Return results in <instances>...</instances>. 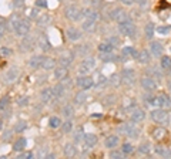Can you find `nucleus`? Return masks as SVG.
<instances>
[{
  "label": "nucleus",
  "instance_id": "obj_28",
  "mask_svg": "<svg viewBox=\"0 0 171 159\" xmlns=\"http://www.w3.org/2000/svg\"><path fill=\"white\" fill-rule=\"evenodd\" d=\"M50 16L49 14H40L39 17H37V24L39 26H47L49 23H50Z\"/></svg>",
  "mask_w": 171,
  "mask_h": 159
},
{
  "label": "nucleus",
  "instance_id": "obj_19",
  "mask_svg": "<svg viewBox=\"0 0 171 159\" xmlns=\"http://www.w3.org/2000/svg\"><path fill=\"white\" fill-rule=\"evenodd\" d=\"M154 153L158 155V156H163V158H170L171 156V151L165 146H157L154 149Z\"/></svg>",
  "mask_w": 171,
  "mask_h": 159
},
{
  "label": "nucleus",
  "instance_id": "obj_29",
  "mask_svg": "<svg viewBox=\"0 0 171 159\" xmlns=\"http://www.w3.org/2000/svg\"><path fill=\"white\" fill-rule=\"evenodd\" d=\"M83 16H84V19L97 20V13L93 10V9H84V10H83Z\"/></svg>",
  "mask_w": 171,
  "mask_h": 159
},
{
  "label": "nucleus",
  "instance_id": "obj_14",
  "mask_svg": "<svg viewBox=\"0 0 171 159\" xmlns=\"http://www.w3.org/2000/svg\"><path fill=\"white\" fill-rule=\"evenodd\" d=\"M131 121H134V122H141L144 118H146V112L143 111V109H140V108H134L133 111H131Z\"/></svg>",
  "mask_w": 171,
  "mask_h": 159
},
{
  "label": "nucleus",
  "instance_id": "obj_17",
  "mask_svg": "<svg viewBox=\"0 0 171 159\" xmlns=\"http://www.w3.org/2000/svg\"><path fill=\"white\" fill-rule=\"evenodd\" d=\"M123 81L124 83H127V84H133L134 83V78H136V74H134V71L133 70H124L123 71Z\"/></svg>",
  "mask_w": 171,
  "mask_h": 159
},
{
  "label": "nucleus",
  "instance_id": "obj_47",
  "mask_svg": "<svg viewBox=\"0 0 171 159\" xmlns=\"http://www.w3.org/2000/svg\"><path fill=\"white\" fill-rule=\"evenodd\" d=\"M36 6H39V7H47V1L46 0H37L36 1Z\"/></svg>",
  "mask_w": 171,
  "mask_h": 159
},
{
  "label": "nucleus",
  "instance_id": "obj_43",
  "mask_svg": "<svg viewBox=\"0 0 171 159\" xmlns=\"http://www.w3.org/2000/svg\"><path fill=\"white\" fill-rule=\"evenodd\" d=\"M7 105H9V98H7V97H6V98H1V99H0V111H3Z\"/></svg>",
  "mask_w": 171,
  "mask_h": 159
},
{
  "label": "nucleus",
  "instance_id": "obj_12",
  "mask_svg": "<svg viewBox=\"0 0 171 159\" xmlns=\"http://www.w3.org/2000/svg\"><path fill=\"white\" fill-rule=\"evenodd\" d=\"M164 51V47H163V44L158 41H153L150 44V53L151 55H154V57H160L161 54Z\"/></svg>",
  "mask_w": 171,
  "mask_h": 159
},
{
  "label": "nucleus",
  "instance_id": "obj_24",
  "mask_svg": "<svg viewBox=\"0 0 171 159\" xmlns=\"http://www.w3.org/2000/svg\"><path fill=\"white\" fill-rule=\"evenodd\" d=\"M137 60H138L141 64H148L150 60H151V55L148 54V51L143 50L141 53H138V55H137Z\"/></svg>",
  "mask_w": 171,
  "mask_h": 159
},
{
  "label": "nucleus",
  "instance_id": "obj_13",
  "mask_svg": "<svg viewBox=\"0 0 171 159\" xmlns=\"http://www.w3.org/2000/svg\"><path fill=\"white\" fill-rule=\"evenodd\" d=\"M69 74V70L66 65H60V67H56L54 68V78L56 80H64Z\"/></svg>",
  "mask_w": 171,
  "mask_h": 159
},
{
  "label": "nucleus",
  "instance_id": "obj_38",
  "mask_svg": "<svg viewBox=\"0 0 171 159\" xmlns=\"http://www.w3.org/2000/svg\"><path fill=\"white\" fill-rule=\"evenodd\" d=\"M71 128H73V122L71 121H67V122H64L63 125H61V131H63L64 134H67V132L71 131Z\"/></svg>",
  "mask_w": 171,
  "mask_h": 159
},
{
  "label": "nucleus",
  "instance_id": "obj_52",
  "mask_svg": "<svg viewBox=\"0 0 171 159\" xmlns=\"http://www.w3.org/2000/svg\"><path fill=\"white\" fill-rule=\"evenodd\" d=\"M81 135H84V134H83L81 131H78V132H77V135H76V139H77V141H80V139H81Z\"/></svg>",
  "mask_w": 171,
  "mask_h": 159
},
{
  "label": "nucleus",
  "instance_id": "obj_46",
  "mask_svg": "<svg viewBox=\"0 0 171 159\" xmlns=\"http://www.w3.org/2000/svg\"><path fill=\"white\" fill-rule=\"evenodd\" d=\"M6 33V26H4V23L3 21H0V39L3 37V34Z\"/></svg>",
  "mask_w": 171,
  "mask_h": 159
},
{
  "label": "nucleus",
  "instance_id": "obj_2",
  "mask_svg": "<svg viewBox=\"0 0 171 159\" xmlns=\"http://www.w3.org/2000/svg\"><path fill=\"white\" fill-rule=\"evenodd\" d=\"M151 118L157 122V124H168L170 122V114L167 112V109H153Z\"/></svg>",
  "mask_w": 171,
  "mask_h": 159
},
{
  "label": "nucleus",
  "instance_id": "obj_51",
  "mask_svg": "<svg viewBox=\"0 0 171 159\" xmlns=\"http://www.w3.org/2000/svg\"><path fill=\"white\" fill-rule=\"evenodd\" d=\"M117 156H120V158L123 156V151H121V153H120V152H113V153H111V158H117Z\"/></svg>",
  "mask_w": 171,
  "mask_h": 159
},
{
  "label": "nucleus",
  "instance_id": "obj_9",
  "mask_svg": "<svg viewBox=\"0 0 171 159\" xmlns=\"http://www.w3.org/2000/svg\"><path fill=\"white\" fill-rule=\"evenodd\" d=\"M77 84H78V87H81L83 90H88V88H91L94 85V83H93L91 77H88L87 74H83L81 77L77 78Z\"/></svg>",
  "mask_w": 171,
  "mask_h": 159
},
{
  "label": "nucleus",
  "instance_id": "obj_37",
  "mask_svg": "<svg viewBox=\"0 0 171 159\" xmlns=\"http://www.w3.org/2000/svg\"><path fill=\"white\" fill-rule=\"evenodd\" d=\"M123 53L128 54V55H131V57H134V58H137V55H138V53H137L133 47H126V48L123 50Z\"/></svg>",
  "mask_w": 171,
  "mask_h": 159
},
{
  "label": "nucleus",
  "instance_id": "obj_36",
  "mask_svg": "<svg viewBox=\"0 0 171 159\" xmlns=\"http://www.w3.org/2000/svg\"><path fill=\"white\" fill-rule=\"evenodd\" d=\"M73 112H74V108H73V106L71 105H67V106H64L63 108V115L64 117H71V115H73Z\"/></svg>",
  "mask_w": 171,
  "mask_h": 159
},
{
  "label": "nucleus",
  "instance_id": "obj_32",
  "mask_svg": "<svg viewBox=\"0 0 171 159\" xmlns=\"http://www.w3.org/2000/svg\"><path fill=\"white\" fill-rule=\"evenodd\" d=\"M49 125L52 128H59L61 125V121H60V118L59 117H52L49 119Z\"/></svg>",
  "mask_w": 171,
  "mask_h": 159
},
{
  "label": "nucleus",
  "instance_id": "obj_44",
  "mask_svg": "<svg viewBox=\"0 0 171 159\" xmlns=\"http://www.w3.org/2000/svg\"><path fill=\"white\" fill-rule=\"evenodd\" d=\"M0 54L4 55V57H9V55L11 54V50L10 48H7V47H1V48H0Z\"/></svg>",
  "mask_w": 171,
  "mask_h": 159
},
{
  "label": "nucleus",
  "instance_id": "obj_21",
  "mask_svg": "<svg viewBox=\"0 0 171 159\" xmlns=\"http://www.w3.org/2000/svg\"><path fill=\"white\" fill-rule=\"evenodd\" d=\"M56 63H57V61H56L54 58H52V57H44L42 68H44V70H52V68L56 67Z\"/></svg>",
  "mask_w": 171,
  "mask_h": 159
},
{
  "label": "nucleus",
  "instance_id": "obj_41",
  "mask_svg": "<svg viewBox=\"0 0 171 159\" xmlns=\"http://www.w3.org/2000/svg\"><path fill=\"white\" fill-rule=\"evenodd\" d=\"M60 63H61V65H66V67H69V64L71 63V57L70 55H61V58H60Z\"/></svg>",
  "mask_w": 171,
  "mask_h": 159
},
{
  "label": "nucleus",
  "instance_id": "obj_23",
  "mask_svg": "<svg viewBox=\"0 0 171 159\" xmlns=\"http://www.w3.org/2000/svg\"><path fill=\"white\" fill-rule=\"evenodd\" d=\"M64 155L67 156V158H74L76 155V146L73 144H66L64 145V149H63Z\"/></svg>",
  "mask_w": 171,
  "mask_h": 159
},
{
  "label": "nucleus",
  "instance_id": "obj_31",
  "mask_svg": "<svg viewBox=\"0 0 171 159\" xmlns=\"http://www.w3.org/2000/svg\"><path fill=\"white\" fill-rule=\"evenodd\" d=\"M94 24H96V20H93V19H84L83 29H84V30H91V29L94 27Z\"/></svg>",
  "mask_w": 171,
  "mask_h": 159
},
{
  "label": "nucleus",
  "instance_id": "obj_10",
  "mask_svg": "<svg viewBox=\"0 0 171 159\" xmlns=\"http://www.w3.org/2000/svg\"><path fill=\"white\" fill-rule=\"evenodd\" d=\"M157 105L163 108V109H170L171 108V98L167 94H161L160 97H157Z\"/></svg>",
  "mask_w": 171,
  "mask_h": 159
},
{
  "label": "nucleus",
  "instance_id": "obj_40",
  "mask_svg": "<svg viewBox=\"0 0 171 159\" xmlns=\"http://www.w3.org/2000/svg\"><path fill=\"white\" fill-rule=\"evenodd\" d=\"M121 151H123V153H131L133 151H134V146L131 145V144H124L123 146H121Z\"/></svg>",
  "mask_w": 171,
  "mask_h": 159
},
{
  "label": "nucleus",
  "instance_id": "obj_26",
  "mask_svg": "<svg viewBox=\"0 0 171 159\" xmlns=\"http://www.w3.org/2000/svg\"><path fill=\"white\" fill-rule=\"evenodd\" d=\"M26 144H27V141L24 138L17 139V141L14 142V145H13V149H14L16 152H20V151H23V149L26 148Z\"/></svg>",
  "mask_w": 171,
  "mask_h": 159
},
{
  "label": "nucleus",
  "instance_id": "obj_27",
  "mask_svg": "<svg viewBox=\"0 0 171 159\" xmlns=\"http://www.w3.org/2000/svg\"><path fill=\"white\" fill-rule=\"evenodd\" d=\"M98 50H100V53H103V54L111 53L113 51V44L111 43H101L98 46Z\"/></svg>",
  "mask_w": 171,
  "mask_h": 159
},
{
  "label": "nucleus",
  "instance_id": "obj_1",
  "mask_svg": "<svg viewBox=\"0 0 171 159\" xmlns=\"http://www.w3.org/2000/svg\"><path fill=\"white\" fill-rule=\"evenodd\" d=\"M118 32L121 34H124V36H128V37H134L137 29H136L134 23L131 20H124L121 23H118Z\"/></svg>",
  "mask_w": 171,
  "mask_h": 159
},
{
  "label": "nucleus",
  "instance_id": "obj_53",
  "mask_svg": "<svg viewBox=\"0 0 171 159\" xmlns=\"http://www.w3.org/2000/svg\"><path fill=\"white\" fill-rule=\"evenodd\" d=\"M170 91H171V83H170Z\"/></svg>",
  "mask_w": 171,
  "mask_h": 159
},
{
  "label": "nucleus",
  "instance_id": "obj_49",
  "mask_svg": "<svg viewBox=\"0 0 171 159\" xmlns=\"http://www.w3.org/2000/svg\"><path fill=\"white\" fill-rule=\"evenodd\" d=\"M123 4H126V6H131V4H134L137 0H120Z\"/></svg>",
  "mask_w": 171,
  "mask_h": 159
},
{
  "label": "nucleus",
  "instance_id": "obj_6",
  "mask_svg": "<svg viewBox=\"0 0 171 159\" xmlns=\"http://www.w3.org/2000/svg\"><path fill=\"white\" fill-rule=\"evenodd\" d=\"M56 98H57V95H56L54 88H44V90L42 91V101L44 102V104L53 102Z\"/></svg>",
  "mask_w": 171,
  "mask_h": 159
},
{
  "label": "nucleus",
  "instance_id": "obj_4",
  "mask_svg": "<svg viewBox=\"0 0 171 159\" xmlns=\"http://www.w3.org/2000/svg\"><path fill=\"white\" fill-rule=\"evenodd\" d=\"M30 30V24L26 20H17L14 21V32L17 36H26Z\"/></svg>",
  "mask_w": 171,
  "mask_h": 159
},
{
  "label": "nucleus",
  "instance_id": "obj_16",
  "mask_svg": "<svg viewBox=\"0 0 171 159\" xmlns=\"http://www.w3.org/2000/svg\"><path fill=\"white\" fill-rule=\"evenodd\" d=\"M17 77H19V70L13 67V68H10V70L6 73V75H4V81H6V83H13Z\"/></svg>",
  "mask_w": 171,
  "mask_h": 159
},
{
  "label": "nucleus",
  "instance_id": "obj_11",
  "mask_svg": "<svg viewBox=\"0 0 171 159\" xmlns=\"http://www.w3.org/2000/svg\"><path fill=\"white\" fill-rule=\"evenodd\" d=\"M121 131H123L127 137H130V138H131V137H133V138H136V137H138V134H140V131L134 127L133 124H126L124 127L121 128Z\"/></svg>",
  "mask_w": 171,
  "mask_h": 159
},
{
  "label": "nucleus",
  "instance_id": "obj_7",
  "mask_svg": "<svg viewBox=\"0 0 171 159\" xmlns=\"http://www.w3.org/2000/svg\"><path fill=\"white\" fill-rule=\"evenodd\" d=\"M141 87H143V90L151 92V91L157 90V83L151 77H144V78H141Z\"/></svg>",
  "mask_w": 171,
  "mask_h": 159
},
{
  "label": "nucleus",
  "instance_id": "obj_22",
  "mask_svg": "<svg viewBox=\"0 0 171 159\" xmlns=\"http://www.w3.org/2000/svg\"><path fill=\"white\" fill-rule=\"evenodd\" d=\"M84 142H86V146L93 148L97 144V137L93 135V134H84Z\"/></svg>",
  "mask_w": 171,
  "mask_h": 159
},
{
  "label": "nucleus",
  "instance_id": "obj_34",
  "mask_svg": "<svg viewBox=\"0 0 171 159\" xmlns=\"http://www.w3.org/2000/svg\"><path fill=\"white\" fill-rule=\"evenodd\" d=\"M86 99H87L86 92H78V94H76V97H74V102L76 104H83Z\"/></svg>",
  "mask_w": 171,
  "mask_h": 159
},
{
  "label": "nucleus",
  "instance_id": "obj_33",
  "mask_svg": "<svg viewBox=\"0 0 171 159\" xmlns=\"http://www.w3.org/2000/svg\"><path fill=\"white\" fill-rule=\"evenodd\" d=\"M138 152L143 153V155H148L150 152H151V146H150L148 144H141L138 146Z\"/></svg>",
  "mask_w": 171,
  "mask_h": 159
},
{
  "label": "nucleus",
  "instance_id": "obj_30",
  "mask_svg": "<svg viewBox=\"0 0 171 159\" xmlns=\"http://www.w3.org/2000/svg\"><path fill=\"white\" fill-rule=\"evenodd\" d=\"M161 67H163L164 70H170L171 68V57L163 55V57H161Z\"/></svg>",
  "mask_w": 171,
  "mask_h": 159
},
{
  "label": "nucleus",
  "instance_id": "obj_50",
  "mask_svg": "<svg viewBox=\"0 0 171 159\" xmlns=\"http://www.w3.org/2000/svg\"><path fill=\"white\" fill-rule=\"evenodd\" d=\"M27 101H29V98L27 97H23V98H20V101H19V105H26L27 104Z\"/></svg>",
  "mask_w": 171,
  "mask_h": 159
},
{
  "label": "nucleus",
  "instance_id": "obj_5",
  "mask_svg": "<svg viewBox=\"0 0 171 159\" xmlns=\"http://www.w3.org/2000/svg\"><path fill=\"white\" fill-rule=\"evenodd\" d=\"M94 67H96V60H94V58H86V60L81 61L78 70H80L81 74H88L90 71L94 70Z\"/></svg>",
  "mask_w": 171,
  "mask_h": 159
},
{
  "label": "nucleus",
  "instance_id": "obj_8",
  "mask_svg": "<svg viewBox=\"0 0 171 159\" xmlns=\"http://www.w3.org/2000/svg\"><path fill=\"white\" fill-rule=\"evenodd\" d=\"M110 17H111L114 21H118V23H121V21H124V20H128L126 11L123 10V9H120V7H117V9H113V10H111V13H110Z\"/></svg>",
  "mask_w": 171,
  "mask_h": 159
},
{
  "label": "nucleus",
  "instance_id": "obj_35",
  "mask_svg": "<svg viewBox=\"0 0 171 159\" xmlns=\"http://www.w3.org/2000/svg\"><path fill=\"white\" fill-rule=\"evenodd\" d=\"M146 36L151 39L153 36H154V24L153 23H148L147 26H146Z\"/></svg>",
  "mask_w": 171,
  "mask_h": 159
},
{
  "label": "nucleus",
  "instance_id": "obj_25",
  "mask_svg": "<svg viewBox=\"0 0 171 159\" xmlns=\"http://www.w3.org/2000/svg\"><path fill=\"white\" fill-rule=\"evenodd\" d=\"M80 36H81L80 32H78L77 29H74V27H70V29L67 30V37H69L70 40H73V41H74V40H78Z\"/></svg>",
  "mask_w": 171,
  "mask_h": 159
},
{
  "label": "nucleus",
  "instance_id": "obj_3",
  "mask_svg": "<svg viewBox=\"0 0 171 159\" xmlns=\"http://www.w3.org/2000/svg\"><path fill=\"white\" fill-rule=\"evenodd\" d=\"M81 10L77 7V6H69L67 9H66V17L69 19V20L71 21H78L80 19H81Z\"/></svg>",
  "mask_w": 171,
  "mask_h": 159
},
{
  "label": "nucleus",
  "instance_id": "obj_39",
  "mask_svg": "<svg viewBox=\"0 0 171 159\" xmlns=\"http://www.w3.org/2000/svg\"><path fill=\"white\" fill-rule=\"evenodd\" d=\"M157 33L161 36H167L170 33V27L168 26H160V27H157Z\"/></svg>",
  "mask_w": 171,
  "mask_h": 159
},
{
  "label": "nucleus",
  "instance_id": "obj_15",
  "mask_svg": "<svg viewBox=\"0 0 171 159\" xmlns=\"http://www.w3.org/2000/svg\"><path fill=\"white\" fill-rule=\"evenodd\" d=\"M153 139L154 141H163V139L167 137V131L164 129V128H161V127H158V128H154V131H153Z\"/></svg>",
  "mask_w": 171,
  "mask_h": 159
},
{
  "label": "nucleus",
  "instance_id": "obj_45",
  "mask_svg": "<svg viewBox=\"0 0 171 159\" xmlns=\"http://www.w3.org/2000/svg\"><path fill=\"white\" fill-rule=\"evenodd\" d=\"M26 129V122H19L17 125H16V131L17 132H21V131H24Z\"/></svg>",
  "mask_w": 171,
  "mask_h": 159
},
{
  "label": "nucleus",
  "instance_id": "obj_20",
  "mask_svg": "<svg viewBox=\"0 0 171 159\" xmlns=\"http://www.w3.org/2000/svg\"><path fill=\"white\" fill-rule=\"evenodd\" d=\"M104 145H106V148H110V149L116 148L118 145V137L117 135H110V137L106 139Z\"/></svg>",
  "mask_w": 171,
  "mask_h": 159
},
{
  "label": "nucleus",
  "instance_id": "obj_42",
  "mask_svg": "<svg viewBox=\"0 0 171 159\" xmlns=\"http://www.w3.org/2000/svg\"><path fill=\"white\" fill-rule=\"evenodd\" d=\"M54 91H56V95H57V98H59V97H61L64 94V85L63 84H59L57 87H54Z\"/></svg>",
  "mask_w": 171,
  "mask_h": 159
},
{
  "label": "nucleus",
  "instance_id": "obj_18",
  "mask_svg": "<svg viewBox=\"0 0 171 159\" xmlns=\"http://www.w3.org/2000/svg\"><path fill=\"white\" fill-rule=\"evenodd\" d=\"M43 60H44V57H42V55H33L32 58L29 60V67H32V68H39V67H42Z\"/></svg>",
  "mask_w": 171,
  "mask_h": 159
},
{
  "label": "nucleus",
  "instance_id": "obj_48",
  "mask_svg": "<svg viewBox=\"0 0 171 159\" xmlns=\"http://www.w3.org/2000/svg\"><path fill=\"white\" fill-rule=\"evenodd\" d=\"M20 158L21 159H30V158H33V153L32 152H24V153L20 155Z\"/></svg>",
  "mask_w": 171,
  "mask_h": 159
}]
</instances>
